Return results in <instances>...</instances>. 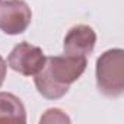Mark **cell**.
<instances>
[{"mask_svg":"<svg viewBox=\"0 0 124 124\" xmlns=\"http://www.w3.org/2000/svg\"><path fill=\"white\" fill-rule=\"evenodd\" d=\"M32 21L31 8L25 0L0 2V31L8 35L23 34Z\"/></svg>","mask_w":124,"mask_h":124,"instance_id":"cell-4","label":"cell"},{"mask_svg":"<svg viewBox=\"0 0 124 124\" xmlns=\"http://www.w3.org/2000/svg\"><path fill=\"white\" fill-rule=\"evenodd\" d=\"M0 2H2V0H0Z\"/></svg>","mask_w":124,"mask_h":124,"instance_id":"cell-9","label":"cell"},{"mask_svg":"<svg viewBox=\"0 0 124 124\" xmlns=\"http://www.w3.org/2000/svg\"><path fill=\"white\" fill-rule=\"evenodd\" d=\"M44 63V51L26 41L16 44L8 55V66L22 76H35L42 69Z\"/></svg>","mask_w":124,"mask_h":124,"instance_id":"cell-3","label":"cell"},{"mask_svg":"<svg viewBox=\"0 0 124 124\" xmlns=\"http://www.w3.org/2000/svg\"><path fill=\"white\" fill-rule=\"evenodd\" d=\"M6 73H8V63L5 61V58L0 55V88H2V85L5 82Z\"/></svg>","mask_w":124,"mask_h":124,"instance_id":"cell-8","label":"cell"},{"mask_svg":"<svg viewBox=\"0 0 124 124\" xmlns=\"http://www.w3.org/2000/svg\"><path fill=\"white\" fill-rule=\"evenodd\" d=\"M39 123H70V117L60 108H48L41 115Z\"/></svg>","mask_w":124,"mask_h":124,"instance_id":"cell-7","label":"cell"},{"mask_svg":"<svg viewBox=\"0 0 124 124\" xmlns=\"http://www.w3.org/2000/svg\"><path fill=\"white\" fill-rule=\"evenodd\" d=\"M0 123H26L25 105L10 92H0Z\"/></svg>","mask_w":124,"mask_h":124,"instance_id":"cell-6","label":"cell"},{"mask_svg":"<svg viewBox=\"0 0 124 124\" xmlns=\"http://www.w3.org/2000/svg\"><path fill=\"white\" fill-rule=\"evenodd\" d=\"M96 88L108 98H118L124 93V51L111 48L96 58Z\"/></svg>","mask_w":124,"mask_h":124,"instance_id":"cell-2","label":"cell"},{"mask_svg":"<svg viewBox=\"0 0 124 124\" xmlns=\"http://www.w3.org/2000/svg\"><path fill=\"white\" fill-rule=\"evenodd\" d=\"M96 44V34L89 25H75L72 26L63 41V51L67 55L86 57L92 54Z\"/></svg>","mask_w":124,"mask_h":124,"instance_id":"cell-5","label":"cell"},{"mask_svg":"<svg viewBox=\"0 0 124 124\" xmlns=\"http://www.w3.org/2000/svg\"><path fill=\"white\" fill-rule=\"evenodd\" d=\"M86 66V57L67 54L45 57L42 69L34 76L35 88L47 99H60L69 92L70 85L83 75Z\"/></svg>","mask_w":124,"mask_h":124,"instance_id":"cell-1","label":"cell"}]
</instances>
